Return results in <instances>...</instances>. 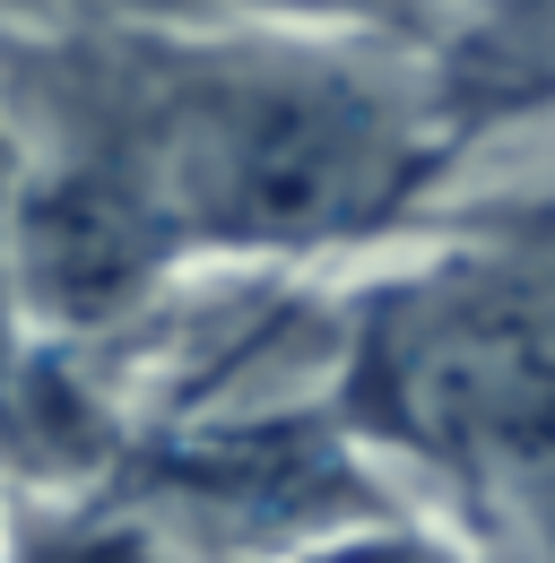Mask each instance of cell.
Returning <instances> with one entry per match:
<instances>
[{
	"label": "cell",
	"mask_w": 555,
	"mask_h": 563,
	"mask_svg": "<svg viewBox=\"0 0 555 563\" xmlns=\"http://www.w3.org/2000/svg\"><path fill=\"white\" fill-rule=\"evenodd\" d=\"M26 131L18 286L53 347L139 330L200 278H322L400 252L469 165L434 53L313 26L0 9Z\"/></svg>",
	"instance_id": "1"
},
{
	"label": "cell",
	"mask_w": 555,
	"mask_h": 563,
	"mask_svg": "<svg viewBox=\"0 0 555 563\" xmlns=\"http://www.w3.org/2000/svg\"><path fill=\"white\" fill-rule=\"evenodd\" d=\"M330 408L486 563L555 547V183L443 200L339 278Z\"/></svg>",
	"instance_id": "2"
},
{
	"label": "cell",
	"mask_w": 555,
	"mask_h": 563,
	"mask_svg": "<svg viewBox=\"0 0 555 563\" xmlns=\"http://www.w3.org/2000/svg\"><path fill=\"white\" fill-rule=\"evenodd\" d=\"M434 87H443L460 156H478L503 131H547L555 122V0H460L443 44H434Z\"/></svg>",
	"instance_id": "3"
},
{
	"label": "cell",
	"mask_w": 555,
	"mask_h": 563,
	"mask_svg": "<svg viewBox=\"0 0 555 563\" xmlns=\"http://www.w3.org/2000/svg\"><path fill=\"white\" fill-rule=\"evenodd\" d=\"M0 9H69V18H165V26H313V35H382L434 53L460 0H0Z\"/></svg>",
	"instance_id": "4"
},
{
	"label": "cell",
	"mask_w": 555,
	"mask_h": 563,
	"mask_svg": "<svg viewBox=\"0 0 555 563\" xmlns=\"http://www.w3.org/2000/svg\"><path fill=\"white\" fill-rule=\"evenodd\" d=\"M18 563H183V555L113 494H62V503H26Z\"/></svg>",
	"instance_id": "5"
},
{
	"label": "cell",
	"mask_w": 555,
	"mask_h": 563,
	"mask_svg": "<svg viewBox=\"0 0 555 563\" xmlns=\"http://www.w3.org/2000/svg\"><path fill=\"white\" fill-rule=\"evenodd\" d=\"M26 131L9 113V87H0V399L18 390L26 355L44 347L35 321H26V286H18V225H26Z\"/></svg>",
	"instance_id": "6"
},
{
	"label": "cell",
	"mask_w": 555,
	"mask_h": 563,
	"mask_svg": "<svg viewBox=\"0 0 555 563\" xmlns=\"http://www.w3.org/2000/svg\"><path fill=\"white\" fill-rule=\"evenodd\" d=\"M18 547H26V494L0 477V563H18Z\"/></svg>",
	"instance_id": "7"
}]
</instances>
